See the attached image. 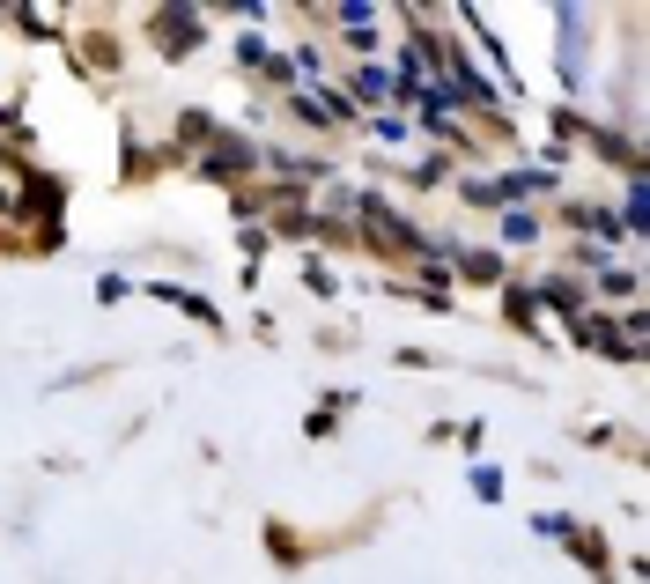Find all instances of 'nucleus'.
<instances>
[{
    "mask_svg": "<svg viewBox=\"0 0 650 584\" xmlns=\"http://www.w3.org/2000/svg\"><path fill=\"white\" fill-rule=\"evenodd\" d=\"M193 171H200V178H215V185H237V178H252V171H259V148H252V141H237V134H215V141H207L200 156H193Z\"/></svg>",
    "mask_w": 650,
    "mask_h": 584,
    "instance_id": "1",
    "label": "nucleus"
},
{
    "mask_svg": "<svg viewBox=\"0 0 650 584\" xmlns=\"http://www.w3.org/2000/svg\"><path fill=\"white\" fill-rule=\"evenodd\" d=\"M148 37H156L163 60H193L207 23H200V15H185V8H156V15H148Z\"/></svg>",
    "mask_w": 650,
    "mask_h": 584,
    "instance_id": "2",
    "label": "nucleus"
},
{
    "mask_svg": "<svg viewBox=\"0 0 650 584\" xmlns=\"http://www.w3.org/2000/svg\"><path fill=\"white\" fill-rule=\"evenodd\" d=\"M532 289V304H547V311H562V318H584L591 311V281L584 274H547V281H525Z\"/></svg>",
    "mask_w": 650,
    "mask_h": 584,
    "instance_id": "3",
    "label": "nucleus"
},
{
    "mask_svg": "<svg viewBox=\"0 0 650 584\" xmlns=\"http://www.w3.org/2000/svg\"><path fill=\"white\" fill-rule=\"evenodd\" d=\"M562 230H577V237H599V244H606V237L621 230V222H614V207H606V200H569V207H562Z\"/></svg>",
    "mask_w": 650,
    "mask_h": 584,
    "instance_id": "4",
    "label": "nucleus"
},
{
    "mask_svg": "<svg viewBox=\"0 0 650 584\" xmlns=\"http://www.w3.org/2000/svg\"><path fill=\"white\" fill-rule=\"evenodd\" d=\"M562 548L584 562V570H599V584H614V555H606V533H591V525H569Z\"/></svg>",
    "mask_w": 650,
    "mask_h": 584,
    "instance_id": "5",
    "label": "nucleus"
},
{
    "mask_svg": "<svg viewBox=\"0 0 650 584\" xmlns=\"http://www.w3.org/2000/svg\"><path fill=\"white\" fill-rule=\"evenodd\" d=\"M156 296H163V304H170V311H185V318H200V326H222V311H215V304H207V296H200V289H178V281H156Z\"/></svg>",
    "mask_w": 650,
    "mask_h": 584,
    "instance_id": "6",
    "label": "nucleus"
},
{
    "mask_svg": "<svg viewBox=\"0 0 650 584\" xmlns=\"http://www.w3.org/2000/svg\"><path fill=\"white\" fill-rule=\"evenodd\" d=\"M458 274H466V281H481V289H503V252H458Z\"/></svg>",
    "mask_w": 650,
    "mask_h": 584,
    "instance_id": "7",
    "label": "nucleus"
},
{
    "mask_svg": "<svg viewBox=\"0 0 650 584\" xmlns=\"http://www.w3.org/2000/svg\"><path fill=\"white\" fill-rule=\"evenodd\" d=\"M340 97H362V104H377V97H392V74H377V67H355Z\"/></svg>",
    "mask_w": 650,
    "mask_h": 584,
    "instance_id": "8",
    "label": "nucleus"
},
{
    "mask_svg": "<svg viewBox=\"0 0 650 584\" xmlns=\"http://www.w3.org/2000/svg\"><path fill=\"white\" fill-rule=\"evenodd\" d=\"M599 296H614V304L636 311V267H606V274H599Z\"/></svg>",
    "mask_w": 650,
    "mask_h": 584,
    "instance_id": "9",
    "label": "nucleus"
},
{
    "mask_svg": "<svg viewBox=\"0 0 650 584\" xmlns=\"http://www.w3.org/2000/svg\"><path fill=\"white\" fill-rule=\"evenodd\" d=\"M503 311H510V326H532V318H540V304H532L525 281H503Z\"/></svg>",
    "mask_w": 650,
    "mask_h": 584,
    "instance_id": "10",
    "label": "nucleus"
},
{
    "mask_svg": "<svg viewBox=\"0 0 650 584\" xmlns=\"http://www.w3.org/2000/svg\"><path fill=\"white\" fill-rule=\"evenodd\" d=\"M540 230H547V222L532 215V207H510V215H503V244H532Z\"/></svg>",
    "mask_w": 650,
    "mask_h": 584,
    "instance_id": "11",
    "label": "nucleus"
},
{
    "mask_svg": "<svg viewBox=\"0 0 650 584\" xmlns=\"http://www.w3.org/2000/svg\"><path fill=\"white\" fill-rule=\"evenodd\" d=\"M266 60H274V52H266V37H259V30H244V37H237V67L266 74Z\"/></svg>",
    "mask_w": 650,
    "mask_h": 584,
    "instance_id": "12",
    "label": "nucleus"
},
{
    "mask_svg": "<svg viewBox=\"0 0 650 584\" xmlns=\"http://www.w3.org/2000/svg\"><path fill=\"white\" fill-rule=\"evenodd\" d=\"M458 193H466L473 207H495L503 200V178H458Z\"/></svg>",
    "mask_w": 650,
    "mask_h": 584,
    "instance_id": "13",
    "label": "nucleus"
},
{
    "mask_svg": "<svg viewBox=\"0 0 650 584\" xmlns=\"http://www.w3.org/2000/svg\"><path fill=\"white\" fill-rule=\"evenodd\" d=\"M303 281H311V296H340V274L325 267V259H311V267H303Z\"/></svg>",
    "mask_w": 650,
    "mask_h": 584,
    "instance_id": "14",
    "label": "nucleus"
},
{
    "mask_svg": "<svg viewBox=\"0 0 650 584\" xmlns=\"http://www.w3.org/2000/svg\"><path fill=\"white\" fill-rule=\"evenodd\" d=\"M407 185H444V156H422V163H407Z\"/></svg>",
    "mask_w": 650,
    "mask_h": 584,
    "instance_id": "15",
    "label": "nucleus"
},
{
    "mask_svg": "<svg viewBox=\"0 0 650 584\" xmlns=\"http://www.w3.org/2000/svg\"><path fill=\"white\" fill-rule=\"evenodd\" d=\"M473 496H503V474H495V466H473Z\"/></svg>",
    "mask_w": 650,
    "mask_h": 584,
    "instance_id": "16",
    "label": "nucleus"
}]
</instances>
